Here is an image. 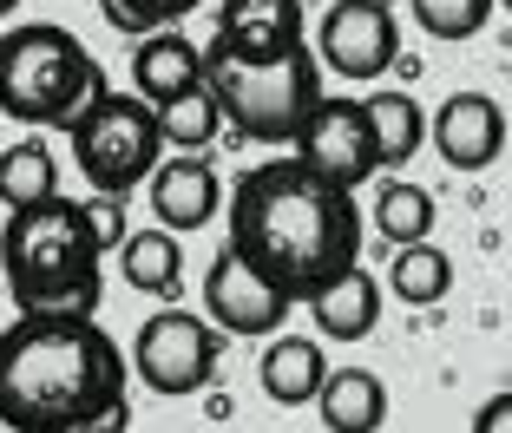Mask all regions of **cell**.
<instances>
[{
  "instance_id": "obj_1",
  "label": "cell",
  "mask_w": 512,
  "mask_h": 433,
  "mask_svg": "<svg viewBox=\"0 0 512 433\" xmlns=\"http://www.w3.org/2000/svg\"><path fill=\"white\" fill-rule=\"evenodd\" d=\"M230 250L270 276L289 302H309L362 263V204L302 158H263L224 197Z\"/></svg>"
},
{
  "instance_id": "obj_2",
  "label": "cell",
  "mask_w": 512,
  "mask_h": 433,
  "mask_svg": "<svg viewBox=\"0 0 512 433\" xmlns=\"http://www.w3.org/2000/svg\"><path fill=\"white\" fill-rule=\"evenodd\" d=\"M132 361L99 315H20L0 329V427L86 433L125 427Z\"/></svg>"
},
{
  "instance_id": "obj_3",
  "label": "cell",
  "mask_w": 512,
  "mask_h": 433,
  "mask_svg": "<svg viewBox=\"0 0 512 433\" xmlns=\"http://www.w3.org/2000/svg\"><path fill=\"white\" fill-rule=\"evenodd\" d=\"M99 237L86 204L46 197L33 210H7L0 224V276L20 315H99Z\"/></svg>"
},
{
  "instance_id": "obj_4",
  "label": "cell",
  "mask_w": 512,
  "mask_h": 433,
  "mask_svg": "<svg viewBox=\"0 0 512 433\" xmlns=\"http://www.w3.org/2000/svg\"><path fill=\"white\" fill-rule=\"evenodd\" d=\"M106 86V66L86 53L73 27L33 20V27H7L0 33V112L33 132H73Z\"/></svg>"
},
{
  "instance_id": "obj_5",
  "label": "cell",
  "mask_w": 512,
  "mask_h": 433,
  "mask_svg": "<svg viewBox=\"0 0 512 433\" xmlns=\"http://www.w3.org/2000/svg\"><path fill=\"white\" fill-rule=\"evenodd\" d=\"M204 86L224 105V125L250 145H296L309 112L322 105V60L302 40L270 60H230V53H204Z\"/></svg>"
},
{
  "instance_id": "obj_6",
  "label": "cell",
  "mask_w": 512,
  "mask_h": 433,
  "mask_svg": "<svg viewBox=\"0 0 512 433\" xmlns=\"http://www.w3.org/2000/svg\"><path fill=\"white\" fill-rule=\"evenodd\" d=\"M66 138H73L79 178H86L92 191H106V197H132L138 184L158 171V151H165L158 112H151L138 92H99Z\"/></svg>"
},
{
  "instance_id": "obj_7",
  "label": "cell",
  "mask_w": 512,
  "mask_h": 433,
  "mask_svg": "<svg viewBox=\"0 0 512 433\" xmlns=\"http://www.w3.org/2000/svg\"><path fill=\"white\" fill-rule=\"evenodd\" d=\"M224 361V329H211V315H191L165 302V315H145V329L132 335V374L158 401H184L217 381Z\"/></svg>"
},
{
  "instance_id": "obj_8",
  "label": "cell",
  "mask_w": 512,
  "mask_h": 433,
  "mask_svg": "<svg viewBox=\"0 0 512 433\" xmlns=\"http://www.w3.org/2000/svg\"><path fill=\"white\" fill-rule=\"evenodd\" d=\"M296 158L309 171H322L329 184L355 191L381 171V145H375V119H368V99H322L309 112V125L296 132Z\"/></svg>"
},
{
  "instance_id": "obj_9",
  "label": "cell",
  "mask_w": 512,
  "mask_h": 433,
  "mask_svg": "<svg viewBox=\"0 0 512 433\" xmlns=\"http://www.w3.org/2000/svg\"><path fill=\"white\" fill-rule=\"evenodd\" d=\"M316 60L335 79H381L401 60V27L388 0H335L316 27Z\"/></svg>"
},
{
  "instance_id": "obj_10",
  "label": "cell",
  "mask_w": 512,
  "mask_h": 433,
  "mask_svg": "<svg viewBox=\"0 0 512 433\" xmlns=\"http://www.w3.org/2000/svg\"><path fill=\"white\" fill-rule=\"evenodd\" d=\"M289 309H296V302H289L270 276H256L230 243L217 250L211 276H204V315H211V329L237 335V342H263V335H283Z\"/></svg>"
},
{
  "instance_id": "obj_11",
  "label": "cell",
  "mask_w": 512,
  "mask_h": 433,
  "mask_svg": "<svg viewBox=\"0 0 512 433\" xmlns=\"http://www.w3.org/2000/svg\"><path fill=\"white\" fill-rule=\"evenodd\" d=\"M427 138H434V151L453 171L480 178V171L499 165V151H506V112H499L493 92H453L434 119H427Z\"/></svg>"
},
{
  "instance_id": "obj_12",
  "label": "cell",
  "mask_w": 512,
  "mask_h": 433,
  "mask_svg": "<svg viewBox=\"0 0 512 433\" xmlns=\"http://www.w3.org/2000/svg\"><path fill=\"white\" fill-rule=\"evenodd\" d=\"M309 40V14L302 0H224L217 7V33L204 53H230V60H270Z\"/></svg>"
},
{
  "instance_id": "obj_13",
  "label": "cell",
  "mask_w": 512,
  "mask_h": 433,
  "mask_svg": "<svg viewBox=\"0 0 512 433\" xmlns=\"http://www.w3.org/2000/svg\"><path fill=\"white\" fill-rule=\"evenodd\" d=\"M145 204H151V224L191 237V230H211V217H224V178L211 171V158L184 151V158H165L145 178Z\"/></svg>"
},
{
  "instance_id": "obj_14",
  "label": "cell",
  "mask_w": 512,
  "mask_h": 433,
  "mask_svg": "<svg viewBox=\"0 0 512 433\" xmlns=\"http://www.w3.org/2000/svg\"><path fill=\"white\" fill-rule=\"evenodd\" d=\"M132 86H138V99H145L151 112L171 105V99H184V92H197L204 86V46H197L191 33H178V27L145 33V40L132 46Z\"/></svg>"
},
{
  "instance_id": "obj_15",
  "label": "cell",
  "mask_w": 512,
  "mask_h": 433,
  "mask_svg": "<svg viewBox=\"0 0 512 433\" xmlns=\"http://www.w3.org/2000/svg\"><path fill=\"white\" fill-rule=\"evenodd\" d=\"M329 381V348L322 335H270L263 361H256V388L276 407H309Z\"/></svg>"
},
{
  "instance_id": "obj_16",
  "label": "cell",
  "mask_w": 512,
  "mask_h": 433,
  "mask_svg": "<svg viewBox=\"0 0 512 433\" xmlns=\"http://www.w3.org/2000/svg\"><path fill=\"white\" fill-rule=\"evenodd\" d=\"M302 309L316 315V335H322V342H368V335L381 329V283L368 276L362 263H355L348 276H335L329 289H316Z\"/></svg>"
},
{
  "instance_id": "obj_17",
  "label": "cell",
  "mask_w": 512,
  "mask_h": 433,
  "mask_svg": "<svg viewBox=\"0 0 512 433\" xmlns=\"http://www.w3.org/2000/svg\"><path fill=\"white\" fill-rule=\"evenodd\" d=\"M316 414L329 433H381L388 427V388L368 368H329L316 394Z\"/></svg>"
},
{
  "instance_id": "obj_18",
  "label": "cell",
  "mask_w": 512,
  "mask_h": 433,
  "mask_svg": "<svg viewBox=\"0 0 512 433\" xmlns=\"http://www.w3.org/2000/svg\"><path fill=\"white\" fill-rule=\"evenodd\" d=\"M119 269H125V283H132L138 296L178 302V289H184V243H178V230H165V224L132 230V237L119 243Z\"/></svg>"
},
{
  "instance_id": "obj_19",
  "label": "cell",
  "mask_w": 512,
  "mask_h": 433,
  "mask_svg": "<svg viewBox=\"0 0 512 433\" xmlns=\"http://www.w3.org/2000/svg\"><path fill=\"white\" fill-rule=\"evenodd\" d=\"M46 197H60V158L40 132H27L20 145L0 151V204L7 210H33Z\"/></svg>"
},
{
  "instance_id": "obj_20",
  "label": "cell",
  "mask_w": 512,
  "mask_h": 433,
  "mask_svg": "<svg viewBox=\"0 0 512 433\" xmlns=\"http://www.w3.org/2000/svg\"><path fill=\"white\" fill-rule=\"evenodd\" d=\"M388 289L407 302V309H434V302L453 296V256L440 250L434 237L427 243H401L388 263Z\"/></svg>"
},
{
  "instance_id": "obj_21",
  "label": "cell",
  "mask_w": 512,
  "mask_h": 433,
  "mask_svg": "<svg viewBox=\"0 0 512 433\" xmlns=\"http://www.w3.org/2000/svg\"><path fill=\"white\" fill-rule=\"evenodd\" d=\"M375 237L381 243H394V250H401V243H427L434 237V191H427V184H407V178H388L375 191Z\"/></svg>"
},
{
  "instance_id": "obj_22",
  "label": "cell",
  "mask_w": 512,
  "mask_h": 433,
  "mask_svg": "<svg viewBox=\"0 0 512 433\" xmlns=\"http://www.w3.org/2000/svg\"><path fill=\"white\" fill-rule=\"evenodd\" d=\"M368 119H375V145H381V171H394V165H407L414 151H421V138H427V112L407 92H375L368 99Z\"/></svg>"
},
{
  "instance_id": "obj_23",
  "label": "cell",
  "mask_w": 512,
  "mask_h": 433,
  "mask_svg": "<svg viewBox=\"0 0 512 433\" xmlns=\"http://www.w3.org/2000/svg\"><path fill=\"white\" fill-rule=\"evenodd\" d=\"M158 132H165L171 151H211L217 132H224V105H217L211 86H197V92H184V99L158 105Z\"/></svg>"
},
{
  "instance_id": "obj_24",
  "label": "cell",
  "mask_w": 512,
  "mask_h": 433,
  "mask_svg": "<svg viewBox=\"0 0 512 433\" xmlns=\"http://www.w3.org/2000/svg\"><path fill=\"white\" fill-rule=\"evenodd\" d=\"M493 7L499 0H407V14L427 40H473V33H486Z\"/></svg>"
},
{
  "instance_id": "obj_25",
  "label": "cell",
  "mask_w": 512,
  "mask_h": 433,
  "mask_svg": "<svg viewBox=\"0 0 512 433\" xmlns=\"http://www.w3.org/2000/svg\"><path fill=\"white\" fill-rule=\"evenodd\" d=\"M204 0H99V14H106V27H119L125 40H145V33L158 27H178L184 14H197Z\"/></svg>"
},
{
  "instance_id": "obj_26",
  "label": "cell",
  "mask_w": 512,
  "mask_h": 433,
  "mask_svg": "<svg viewBox=\"0 0 512 433\" xmlns=\"http://www.w3.org/2000/svg\"><path fill=\"white\" fill-rule=\"evenodd\" d=\"M86 217H92V237H99V250H119V243L132 237V224H125V197L92 191V197H86Z\"/></svg>"
},
{
  "instance_id": "obj_27",
  "label": "cell",
  "mask_w": 512,
  "mask_h": 433,
  "mask_svg": "<svg viewBox=\"0 0 512 433\" xmlns=\"http://www.w3.org/2000/svg\"><path fill=\"white\" fill-rule=\"evenodd\" d=\"M473 433H512V388L493 394V401H480V414H473Z\"/></svg>"
},
{
  "instance_id": "obj_28",
  "label": "cell",
  "mask_w": 512,
  "mask_h": 433,
  "mask_svg": "<svg viewBox=\"0 0 512 433\" xmlns=\"http://www.w3.org/2000/svg\"><path fill=\"white\" fill-rule=\"evenodd\" d=\"M14 7H20V0H0V20H7V14H14Z\"/></svg>"
},
{
  "instance_id": "obj_29",
  "label": "cell",
  "mask_w": 512,
  "mask_h": 433,
  "mask_svg": "<svg viewBox=\"0 0 512 433\" xmlns=\"http://www.w3.org/2000/svg\"><path fill=\"white\" fill-rule=\"evenodd\" d=\"M86 433H125V427H86Z\"/></svg>"
},
{
  "instance_id": "obj_30",
  "label": "cell",
  "mask_w": 512,
  "mask_h": 433,
  "mask_svg": "<svg viewBox=\"0 0 512 433\" xmlns=\"http://www.w3.org/2000/svg\"><path fill=\"white\" fill-rule=\"evenodd\" d=\"M499 7H506V14H512V0H499Z\"/></svg>"
},
{
  "instance_id": "obj_31",
  "label": "cell",
  "mask_w": 512,
  "mask_h": 433,
  "mask_svg": "<svg viewBox=\"0 0 512 433\" xmlns=\"http://www.w3.org/2000/svg\"><path fill=\"white\" fill-rule=\"evenodd\" d=\"M0 151H7V145H0Z\"/></svg>"
}]
</instances>
